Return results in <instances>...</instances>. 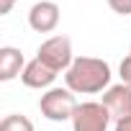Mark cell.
I'll return each instance as SVG.
<instances>
[{"label": "cell", "mask_w": 131, "mask_h": 131, "mask_svg": "<svg viewBox=\"0 0 131 131\" xmlns=\"http://www.w3.org/2000/svg\"><path fill=\"white\" fill-rule=\"evenodd\" d=\"M0 131H36V128H34V123L26 116L10 113V116H5L3 121H0Z\"/></svg>", "instance_id": "cell-9"}, {"label": "cell", "mask_w": 131, "mask_h": 131, "mask_svg": "<svg viewBox=\"0 0 131 131\" xmlns=\"http://www.w3.org/2000/svg\"><path fill=\"white\" fill-rule=\"evenodd\" d=\"M111 121L113 118L103 103L85 100L77 105V111L72 116V131H108Z\"/></svg>", "instance_id": "cell-4"}, {"label": "cell", "mask_w": 131, "mask_h": 131, "mask_svg": "<svg viewBox=\"0 0 131 131\" xmlns=\"http://www.w3.org/2000/svg\"><path fill=\"white\" fill-rule=\"evenodd\" d=\"M113 131H131V116H128V118H121V121H116Z\"/></svg>", "instance_id": "cell-12"}, {"label": "cell", "mask_w": 131, "mask_h": 131, "mask_svg": "<svg viewBox=\"0 0 131 131\" xmlns=\"http://www.w3.org/2000/svg\"><path fill=\"white\" fill-rule=\"evenodd\" d=\"M13 5H16V0H0V13H3V16H5V13H10V10H13Z\"/></svg>", "instance_id": "cell-13"}, {"label": "cell", "mask_w": 131, "mask_h": 131, "mask_svg": "<svg viewBox=\"0 0 131 131\" xmlns=\"http://www.w3.org/2000/svg\"><path fill=\"white\" fill-rule=\"evenodd\" d=\"M59 18H62V10L54 0H39L28 10V26L36 34H51L59 26Z\"/></svg>", "instance_id": "cell-5"}, {"label": "cell", "mask_w": 131, "mask_h": 131, "mask_svg": "<svg viewBox=\"0 0 131 131\" xmlns=\"http://www.w3.org/2000/svg\"><path fill=\"white\" fill-rule=\"evenodd\" d=\"M64 82L75 95H95L111 88V64L98 57H75L64 72Z\"/></svg>", "instance_id": "cell-1"}, {"label": "cell", "mask_w": 131, "mask_h": 131, "mask_svg": "<svg viewBox=\"0 0 131 131\" xmlns=\"http://www.w3.org/2000/svg\"><path fill=\"white\" fill-rule=\"evenodd\" d=\"M36 57L49 64L54 72H67L75 62V54H72V41L67 36H49L46 41H41Z\"/></svg>", "instance_id": "cell-3"}, {"label": "cell", "mask_w": 131, "mask_h": 131, "mask_svg": "<svg viewBox=\"0 0 131 131\" xmlns=\"http://www.w3.org/2000/svg\"><path fill=\"white\" fill-rule=\"evenodd\" d=\"M57 75L59 72H54L49 64H44L39 57H34L31 62H26V67L21 72V82L26 88H31V90H49L54 85Z\"/></svg>", "instance_id": "cell-6"}, {"label": "cell", "mask_w": 131, "mask_h": 131, "mask_svg": "<svg viewBox=\"0 0 131 131\" xmlns=\"http://www.w3.org/2000/svg\"><path fill=\"white\" fill-rule=\"evenodd\" d=\"M128 54H131V46H128Z\"/></svg>", "instance_id": "cell-14"}, {"label": "cell", "mask_w": 131, "mask_h": 131, "mask_svg": "<svg viewBox=\"0 0 131 131\" xmlns=\"http://www.w3.org/2000/svg\"><path fill=\"white\" fill-rule=\"evenodd\" d=\"M108 8L118 16H131V0H105Z\"/></svg>", "instance_id": "cell-10"}, {"label": "cell", "mask_w": 131, "mask_h": 131, "mask_svg": "<svg viewBox=\"0 0 131 131\" xmlns=\"http://www.w3.org/2000/svg\"><path fill=\"white\" fill-rule=\"evenodd\" d=\"M26 67V59L21 54V49L16 46H3L0 49V80L3 82H10L16 80Z\"/></svg>", "instance_id": "cell-8"}, {"label": "cell", "mask_w": 131, "mask_h": 131, "mask_svg": "<svg viewBox=\"0 0 131 131\" xmlns=\"http://www.w3.org/2000/svg\"><path fill=\"white\" fill-rule=\"evenodd\" d=\"M118 72H121V82L131 88V54L121 59V67H118Z\"/></svg>", "instance_id": "cell-11"}, {"label": "cell", "mask_w": 131, "mask_h": 131, "mask_svg": "<svg viewBox=\"0 0 131 131\" xmlns=\"http://www.w3.org/2000/svg\"><path fill=\"white\" fill-rule=\"evenodd\" d=\"M77 98L70 88H49L41 98H39V111L46 121L62 123V121H72L75 111H77Z\"/></svg>", "instance_id": "cell-2"}, {"label": "cell", "mask_w": 131, "mask_h": 131, "mask_svg": "<svg viewBox=\"0 0 131 131\" xmlns=\"http://www.w3.org/2000/svg\"><path fill=\"white\" fill-rule=\"evenodd\" d=\"M100 103L108 108V113H111L113 121L128 118V116H131V88L123 85V82L111 85V88L103 93V100H100Z\"/></svg>", "instance_id": "cell-7"}]
</instances>
